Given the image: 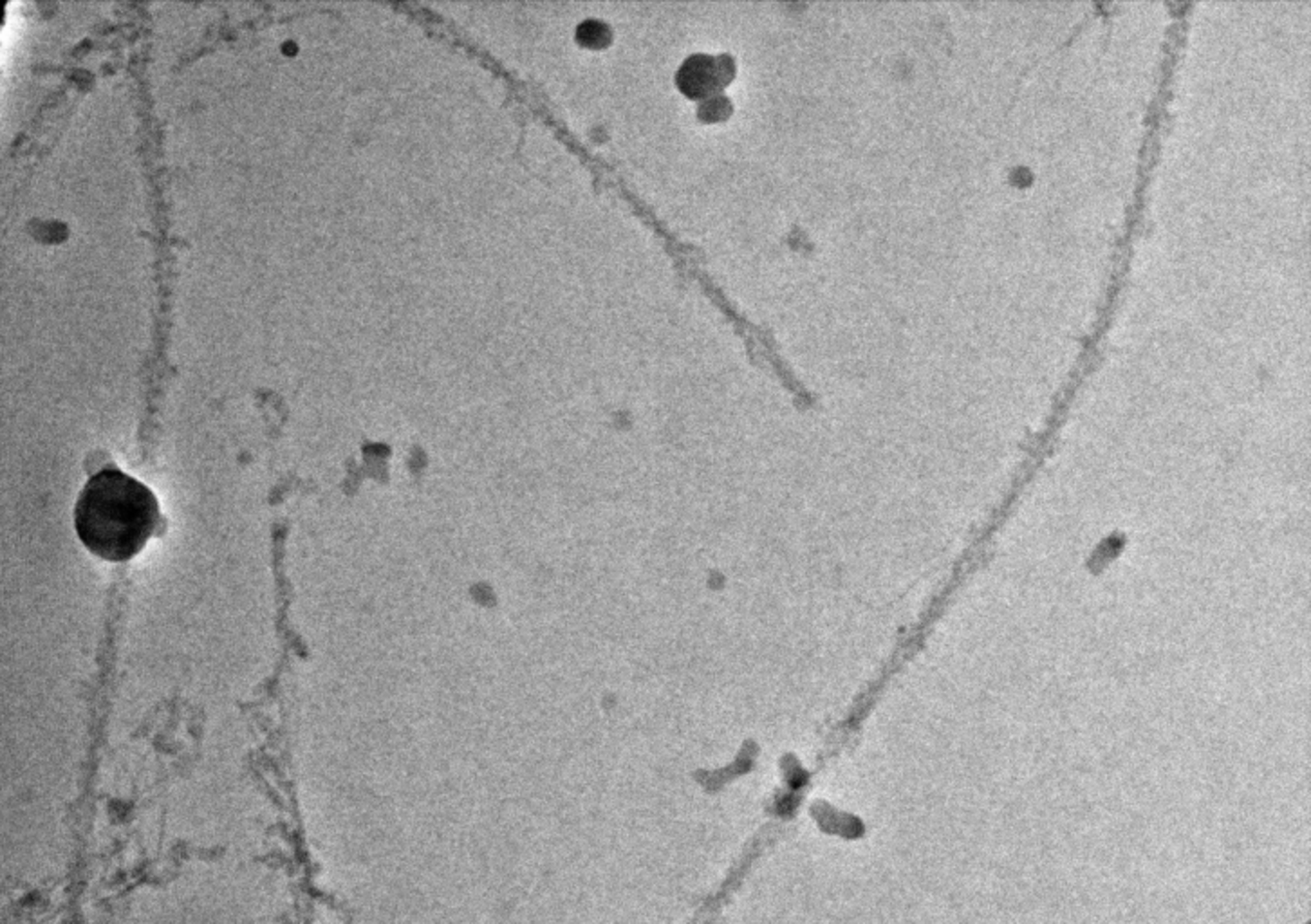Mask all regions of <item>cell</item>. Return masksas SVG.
Masks as SVG:
<instances>
[{
  "mask_svg": "<svg viewBox=\"0 0 1311 924\" xmlns=\"http://www.w3.org/2000/svg\"><path fill=\"white\" fill-rule=\"evenodd\" d=\"M160 523L158 498L118 468H104L81 490L74 529L85 550L107 562H127L147 546Z\"/></svg>",
  "mask_w": 1311,
  "mask_h": 924,
  "instance_id": "1",
  "label": "cell"
},
{
  "mask_svg": "<svg viewBox=\"0 0 1311 924\" xmlns=\"http://www.w3.org/2000/svg\"><path fill=\"white\" fill-rule=\"evenodd\" d=\"M679 87L689 96H703L714 87L716 64L706 56L690 58L679 71Z\"/></svg>",
  "mask_w": 1311,
  "mask_h": 924,
  "instance_id": "2",
  "label": "cell"
},
{
  "mask_svg": "<svg viewBox=\"0 0 1311 924\" xmlns=\"http://www.w3.org/2000/svg\"><path fill=\"white\" fill-rule=\"evenodd\" d=\"M577 39H579L581 45H587V47H602V45H606L609 42L608 26H604L602 22H596V20H587V22H583V24L579 27Z\"/></svg>",
  "mask_w": 1311,
  "mask_h": 924,
  "instance_id": "3",
  "label": "cell"
}]
</instances>
